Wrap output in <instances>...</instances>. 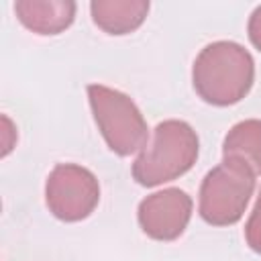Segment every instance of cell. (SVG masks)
Segmentation results:
<instances>
[{
    "mask_svg": "<svg viewBox=\"0 0 261 261\" xmlns=\"http://www.w3.org/2000/svg\"><path fill=\"white\" fill-rule=\"evenodd\" d=\"M192 198L179 188H165L139 202L137 220L141 230L161 243L175 241L188 228L192 218Z\"/></svg>",
    "mask_w": 261,
    "mask_h": 261,
    "instance_id": "8992f818",
    "label": "cell"
},
{
    "mask_svg": "<svg viewBox=\"0 0 261 261\" xmlns=\"http://www.w3.org/2000/svg\"><path fill=\"white\" fill-rule=\"evenodd\" d=\"M86 92L96 126L112 153L128 157L147 145V120L128 94L102 84H90Z\"/></svg>",
    "mask_w": 261,
    "mask_h": 261,
    "instance_id": "3957f363",
    "label": "cell"
},
{
    "mask_svg": "<svg viewBox=\"0 0 261 261\" xmlns=\"http://www.w3.org/2000/svg\"><path fill=\"white\" fill-rule=\"evenodd\" d=\"M253 192V171L234 159H222V163L212 167L202 179L198 212L202 220L212 226L237 224L243 218Z\"/></svg>",
    "mask_w": 261,
    "mask_h": 261,
    "instance_id": "277c9868",
    "label": "cell"
},
{
    "mask_svg": "<svg viewBox=\"0 0 261 261\" xmlns=\"http://www.w3.org/2000/svg\"><path fill=\"white\" fill-rule=\"evenodd\" d=\"M247 35L249 41L253 43V47L257 51H261V4L251 12L249 22H247Z\"/></svg>",
    "mask_w": 261,
    "mask_h": 261,
    "instance_id": "8fae6325",
    "label": "cell"
},
{
    "mask_svg": "<svg viewBox=\"0 0 261 261\" xmlns=\"http://www.w3.org/2000/svg\"><path fill=\"white\" fill-rule=\"evenodd\" d=\"M253 55L234 41H214L206 45L192 65V86L196 94L212 106H232L253 88Z\"/></svg>",
    "mask_w": 261,
    "mask_h": 261,
    "instance_id": "6da1fadb",
    "label": "cell"
},
{
    "mask_svg": "<svg viewBox=\"0 0 261 261\" xmlns=\"http://www.w3.org/2000/svg\"><path fill=\"white\" fill-rule=\"evenodd\" d=\"M198 153V135L186 120H163L155 126L151 141L133 161V179L143 188L173 181L194 167Z\"/></svg>",
    "mask_w": 261,
    "mask_h": 261,
    "instance_id": "7a4b0ae2",
    "label": "cell"
},
{
    "mask_svg": "<svg viewBox=\"0 0 261 261\" xmlns=\"http://www.w3.org/2000/svg\"><path fill=\"white\" fill-rule=\"evenodd\" d=\"M100 202L98 177L77 163H57L45 181V204L63 222L86 220Z\"/></svg>",
    "mask_w": 261,
    "mask_h": 261,
    "instance_id": "5b68a950",
    "label": "cell"
},
{
    "mask_svg": "<svg viewBox=\"0 0 261 261\" xmlns=\"http://www.w3.org/2000/svg\"><path fill=\"white\" fill-rule=\"evenodd\" d=\"M245 241L251 251L261 255V188H259L255 206L249 214V220L245 224Z\"/></svg>",
    "mask_w": 261,
    "mask_h": 261,
    "instance_id": "30bf717a",
    "label": "cell"
},
{
    "mask_svg": "<svg viewBox=\"0 0 261 261\" xmlns=\"http://www.w3.org/2000/svg\"><path fill=\"white\" fill-rule=\"evenodd\" d=\"M75 2L71 0H16L14 14L29 31L51 37L71 27L75 18Z\"/></svg>",
    "mask_w": 261,
    "mask_h": 261,
    "instance_id": "52a82bcc",
    "label": "cell"
},
{
    "mask_svg": "<svg viewBox=\"0 0 261 261\" xmlns=\"http://www.w3.org/2000/svg\"><path fill=\"white\" fill-rule=\"evenodd\" d=\"M149 6L147 0H94L90 2V14L98 29L120 37L145 22Z\"/></svg>",
    "mask_w": 261,
    "mask_h": 261,
    "instance_id": "ba28073f",
    "label": "cell"
},
{
    "mask_svg": "<svg viewBox=\"0 0 261 261\" xmlns=\"http://www.w3.org/2000/svg\"><path fill=\"white\" fill-rule=\"evenodd\" d=\"M222 159L247 165L253 175H261V120L247 118L230 126L222 141Z\"/></svg>",
    "mask_w": 261,
    "mask_h": 261,
    "instance_id": "9c48e42d",
    "label": "cell"
}]
</instances>
